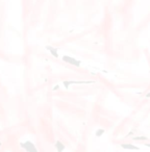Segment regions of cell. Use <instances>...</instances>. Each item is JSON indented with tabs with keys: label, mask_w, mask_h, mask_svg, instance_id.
Returning <instances> with one entry per match:
<instances>
[]
</instances>
